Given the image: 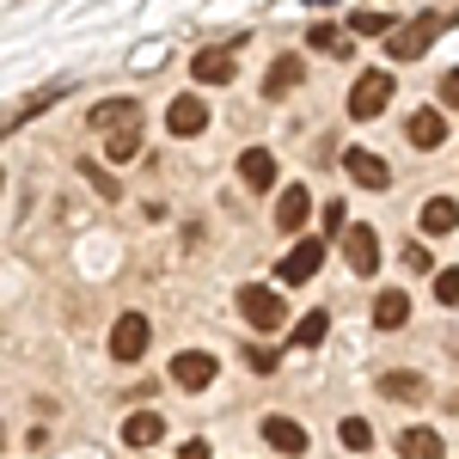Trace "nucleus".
I'll return each mask as SVG.
<instances>
[{"label":"nucleus","mask_w":459,"mask_h":459,"mask_svg":"<svg viewBox=\"0 0 459 459\" xmlns=\"http://www.w3.org/2000/svg\"><path fill=\"white\" fill-rule=\"evenodd\" d=\"M239 313H246L251 331H282L288 325V300L276 294V288H264V282H246L239 288Z\"/></svg>","instance_id":"1"},{"label":"nucleus","mask_w":459,"mask_h":459,"mask_svg":"<svg viewBox=\"0 0 459 459\" xmlns=\"http://www.w3.org/2000/svg\"><path fill=\"white\" fill-rule=\"evenodd\" d=\"M447 25H454V13H423V19H404V25H398V37H392V56H398V62H417V56H423L429 43L447 31Z\"/></svg>","instance_id":"2"},{"label":"nucleus","mask_w":459,"mask_h":459,"mask_svg":"<svg viewBox=\"0 0 459 459\" xmlns=\"http://www.w3.org/2000/svg\"><path fill=\"white\" fill-rule=\"evenodd\" d=\"M386 105H392V74L386 68H368L350 86V117H355V123H368V117H380Z\"/></svg>","instance_id":"3"},{"label":"nucleus","mask_w":459,"mask_h":459,"mask_svg":"<svg viewBox=\"0 0 459 459\" xmlns=\"http://www.w3.org/2000/svg\"><path fill=\"white\" fill-rule=\"evenodd\" d=\"M214 374H221V361L209 350H178L172 355V386H184V392H209Z\"/></svg>","instance_id":"4"},{"label":"nucleus","mask_w":459,"mask_h":459,"mask_svg":"<svg viewBox=\"0 0 459 459\" xmlns=\"http://www.w3.org/2000/svg\"><path fill=\"white\" fill-rule=\"evenodd\" d=\"M147 337H153V325H147L142 313H123L117 325H110V355H117V361H142Z\"/></svg>","instance_id":"5"},{"label":"nucleus","mask_w":459,"mask_h":459,"mask_svg":"<svg viewBox=\"0 0 459 459\" xmlns=\"http://www.w3.org/2000/svg\"><path fill=\"white\" fill-rule=\"evenodd\" d=\"M166 129H172L178 142H190V135H203V129H209V105H203L196 92H178L172 105H166Z\"/></svg>","instance_id":"6"},{"label":"nucleus","mask_w":459,"mask_h":459,"mask_svg":"<svg viewBox=\"0 0 459 459\" xmlns=\"http://www.w3.org/2000/svg\"><path fill=\"white\" fill-rule=\"evenodd\" d=\"M374 392H380V398H392V404H423V398H429V380L417 374V368H392V374H380V380H374Z\"/></svg>","instance_id":"7"},{"label":"nucleus","mask_w":459,"mask_h":459,"mask_svg":"<svg viewBox=\"0 0 459 459\" xmlns=\"http://www.w3.org/2000/svg\"><path fill=\"white\" fill-rule=\"evenodd\" d=\"M343 257H350L355 276H374V270H380V233H374V227H350V233H343Z\"/></svg>","instance_id":"8"},{"label":"nucleus","mask_w":459,"mask_h":459,"mask_svg":"<svg viewBox=\"0 0 459 459\" xmlns=\"http://www.w3.org/2000/svg\"><path fill=\"white\" fill-rule=\"evenodd\" d=\"M404 135H411V147L435 153V147L447 142V117H441L435 105H417V110H411V123H404Z\"/></svg>","instance_id":"9"},{"label":"nucleus","mask_w":459,"mask_h":459,"mask_svg":"<svg viewBox=\"0 0 459 459\" xmlns=\"http://www.w3.org/2000/svg\"><path fill=\"white\" fill-rule=\"evenodd\" d=\"M318 264H325V239H300V246L282 257V282L288 288H300V282H313L318 276Z\"/></svg>","instance_id":"10"},{"label":"nucleus","mask_w":459,"mask_h":459,"mask_svg":"<svg viewBox=\"0 0 459 459\" xmlns=\"http://www.w3.org/2000/svg\"><path fill=\"white\" fill-rule=\"evenodd\" d=\"M343 172H350L355 184H368V190H386V184H392L386 160H380V153H368V147H343Z\"/></svg>","instance_id":"11"},{"label":"nucleus","mask_w":459,"mask_h":459,"mask_svg":"<svg viewBox=\"0 0 459 459\" xmlns=\"http://www.w3.org/2000/svg\"><path fill=\"white\" fill-rule=\"evenodd\" d=\"M300 80H307V62H300V56H276V62H270V74H264V99L276 105V99H288Z\"/></svg>","instance_id":"12"},{"label":"nucleus","mask_w":459,"mask_h":459,"mask_svg":"<svg viewBox=\"0 0 459 459\" xmlns=\"http://www.w3.org/2000/svg\"><path fill=\"white\" fill-rule=\"evenodd\" d=\"M307 214H313V190H307V184H288L282 196H276V227H282V233H300Z\"/></svg>","instance_id":"13"},{"label":"nucleus","mask_w":459,"mask_h":459,"mask_svg":"<svg viewBox=\"0 0 459 459\" xmlns=\"http://www.w3.org/2000/svg\"><path fill=\"white\" fill-rule=\"evenodd\" d=\"M142 123V105L135 99H105V105H92V129H105V135H123V129H135Z\"/></svg>","instance_id":"14"},{"label":"nucleus","mask_w":459,"mask_h":459,"mask_svg":"<svg viewBox=\"0 0 459 459\" xmlns=\"http://www.w3.org/2000/svg\"><path fill=\"white\" fill-rule=\"evenodd\" d=\"M239 184H246V190H270V184H276V153H270V147H246V153H239Z\"/></svg>","instance_id":"15"},{"label":"nucleus","mask_w":459,"mask_h":459,"mask_svg":"<svg viewBox=\"0 0 459 459\" xmlns=\"http://www.w3.org/2000/svg\"><path fill=\"white\" fill-rule=\"evenodd\" d=\"M264 441H270L276 454H288V459L307 454V429L294 423V417H264Z\"/></svg>","instance_id":"16"},{"label":"nucleus","mask_w":459,"mask_h":459,"mask_svg":"<svg viewBox=\"0 0 459 459\" xmlns=\"http://www.w3.org/2000/svg\"><path fill=\"white\" fill-rule=\"evenodd\" d=\"M190 74H196L203 86H227V80L239 74V62H233L227 49H203V56H190Z\"/></svg>","instance_id":"17"},{"label":"nucleus","mask_w":459,"mask_h":459,"mask_svg":"<svg viewBox=\"0 0 459 459\" xmlns=\"http://www.w3.org/2000/svg\"><path fill=\"white\" fill-rule=\"evenodd\" d=\"M343 25H350V37H398V25H404V19H398V13H368V6H350V19H343Z\"/></svg>","instance_id":"18"},{"label":"nucleus","mask_w":459,"mask_h":459,"mask_svg":"<svg viewBox=\"0 0 459 459\" xmlns=\"http://www.w3.org/2000/svg\"><path fill=\"white\" fill-rule=\"evenodd\" d=\"M404 318H411V294H404V288H380V294H374V325H380V331H398Z\"/></svg>","instance_id":"19"},{"label":"nucleus","mask_w":459,"mask_h":459,"mask_svg":"<svg viewBox=\"0 0 459 459\" xmlns=\"http://www.w3.org/2000/svg\"><path fill=\"white\" fill-rule=\"evenodd\" d=\"M166 435V417L160 411H135V417H123V447H153Z\"/></svg>","instance_id":"20"},{"label":"nucleus","mask_w":459,"mask_h":459,"mask_svg":"<svg viewBox=\"0 0 459 459\" xmlns=\"http://www.w3.org/2000/svg\"><path fill=\"white\" fill-rule=\"evenodd\" d=\"M398 454L404 459H447V447H441L435 429H404V435H398Z\"/></svg>","instance_id":"21"},{"label":"nucleus","mask_w":459,"mask_h":459,"mask_svg":"<svg viewBox=\"0 0 459 459\" xmlns=\"http://www.w3.org/2000/svg\"><path fill=\"white\" fill-rule=\"evenodd\" d=\"M459 227V203L454 196H429L423 203V233H454Z\"/></svg>","instance_id":"22"},{"label":"nucleus","mask_w":459,"mask_h":459,"mask_svg":"<svg viewBox=\"0 0 459 459\" xmlns=\"http://www.w3.org/2000/svg\"><path fill=\"white\" fill-rule=\"evenodd\" d=\"M337 441H343L350 454H368V447H374V429H368V417H343V423H337Z\"/></svg>","instance_id":"23"},{"label":"nucleus","mask_w":459,"mask_h":459,"mask_svg":"<svg viewBox=\"0 0 459 459\" xmlns=\"http://www.w3.org/2000/svg\"><path fill=\"white\" fill-rule=\"evenodd\" d=\"M135 153H142V123H135V129H123V135H110V147H105L110 166H129Z\"/></svg>","instance_id":"24"},{"label":"nucleus","mask_w":459,"mask_h":459,"mask_svg":"<svg viewBox=\"0 0 459 459\" xmlns=\"http://www.w3.org/2000/svg\"><path fill=\"white\" fill-rule=\"evenodd\" d=\"M325 331H331V318H325V313H307L300 325H294V350H318V343H325Z\"/></svg>","instance_id":"25"},{"label":"nucleus","mask_w":459,"mask_h":459,"mask_svg":"<svg viewBox=\"0 0 459 459\" xmlns=\"http://www.w3.org/2000/svg\"><path fill=\"white\" fill-rule=\"evenodd\" d=\"M307 43H313V49H331V56H343V49H350V37L337 31V25H325V19L307 25Z\"/></svg>","instance_id":"26"},{"label":"nucleus","mask_w":459,"mask_h":459,"mask_svg":"<svg viewBox=\"0 0 459 459\" xmlns=\"http://www.w3.org/2000/svg\"><path fill=\"white\" fill-rule=\"evenodd\" d=\"M80 172L92 178V190H99V196H105V203H123V190H117V178H110L105 166H99V160H80Z\"/></svg>","instance_id":"27"},{"label":"nucleus","mask_w":459,"mask_h":459,"mask_svg":"<svg viewBox=\"0 0 459 459\" xmlns=\"http://www.w3.org/2000/svg\"><path fill=\"white\" fill-rule=\"evenodd\" d=\"M62 86H49V92H31V99H19V110L6 117V123H25V117H37V110H49V99H56Z\"/></svg>","instance_id":"28"},{"label":"nucleus","mask_w":459,"mask_h":459,"mask_svg":"<svg viewBox=\"0 0 459 459\" xmlns=\"http://www.w3.org/2000/svg\"><path fill=\"white\" fill-rule=\"evenodd\" d=\"M435 300L441 307H459V270H435Z\"/></svg>","instance_id":"29"},{"label":"nucleus","mask_w":459,"mask_h":459,"mask_svg":"<svg viewBox=\"0 0 459 459\" xmlns=\"http://www.w3.org/2000/svg\"><path fill=\"white\" fill-rule=\"evenodd\" d=\"M246 361L257 368V374H276V361H282V350H264V343H251V350H246Z\"/></svg>","instance_id":"30"},{"label":"nucleus","mask_w":459,"mask_h":459,"mask_svg":"<svg viewBox=\"0 0 459 459\" xmlns=\"http://www.w3.org/2000/svg\"><path fill=\"white\" fill-rule=\"evenodd\" d=\"M404 264H411L417 276H429V270H435V251H429V246H417V239H411V246H404Z\"/></svg>","instance_id":"31"},{"label":"nucleus","mask_w":459,"mask_h":459,"mask_svg":"<svg viewBox=\"0 0 459 459\" xmlns=\"http://www.w3.org/2000/svg\"><path fill=\"white\" fill-rule=\"evenodd\" d=\"M441 105H447V110H459V68H447V74H441Z\"/></svg>","instance_id":"32"},{"label":"nucleus","mask_w":459,"mask_h":459,"mask_svg":"<svg viewBox=\"0 0 459 459\" xmlns=\"http://www.w3.org/2000/svg\"><path fill=\"white\" fill-rule=\"evenodd\" d=\"M325 227H331V233H350V214H343V203H325Z\"/></svg>","instance_id":"33"},{"label":"nucleus","mask_w":459,"mask_h":459,"mask_svg":"<svg viewBox=\"0 0 459 459\" xmlns=\"http://www.w3.org/2000/svg\"><path fill=\"white\" fill-rule=\"evenodd\" d=\"M178 459H209V441H184V447H178Z\"/></svg>","instance_id":"34"}]
</instances>
